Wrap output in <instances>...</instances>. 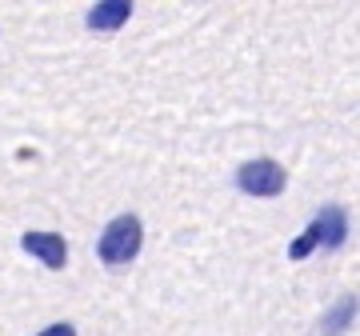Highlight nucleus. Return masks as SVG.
Here are the masks:
<instances>
[{
  "label": "nucleus",
  "mask_w": 360,
  "mask_h": 336,
  "mask_svg": "<svg viewBox=\"0 0 360 336\" xmlns=\"http://www.w3.org/2000/svg\"><path fill=\"white\" fill-rule=\"evenodd\" d=\"M40 336H77V328H72V324H52V328H44Z\"/></svg>",
  "instance_id": "nucleus-7"
},
{
  "label": "nucleus",
  "mask_w": 360,
  "mask_h": 336,
  "mask_svg": "<svg viewBox=\"0 0 360 336\" xmlns=\"http://www.w3.org/2000/svg\"><path fill=\"white\" fill-rule=\"evenodd\" d=\"M321 228H324V240H328V245H340V236H345V220L336 217V212H324Z\"/></svg>",
  "instance_id": "nucleus-6"
},
{
  "label": "nucleus",
  "mask_w": 360,
  "mask_h": 336,
  "mask_svg": "<svg viewBox=\"0 0 360 336\" xmlns=\"http://www.w3.org/2000/svg\"><path fill=\"white\" fill-rule=\"evenodd\" d=\"M136 252H141V220L116 217L101 236V260L104 264H129Z\"/></svg>",
  "instance_id": "nucleus-1"
},
{
  "label": "nucleus",
  "mask_w": 360,
  "mask_h": 336,
  "mask_svg": "<svg viewBox=\"0 0 360 336\" xmlns=\"http://www.w3.org/2000/svg\"><path fill=\"white\" fill-rule=\"evenodd\" d=\"M20 245H25L32 257H40V264H49V269H65L68 248H65V240H60L56 233H25Z\"/></svg>",
  "instance_id": "nucleus-3"
},
{
  "label": "nucleus",
  "mask_w": 360,
  "mask_h": 336,
  "mask_svg": "<svg viewBox=\"0 0 360 336\" xmlns=\"http://www.w3.org/2000/svg\"><path fill=\"white\" fill-rule=\"evenodd\" d=\"M129 13H132L129 0H108V4H96L89 13V25L92 28H120L129 20Z\"/></svg>",
  "instance_id": "nucleus-4"
},
{
  "label": "nucleus",
  "mask_w": 360,
  "mask_h": 336,
  "mask_svg": "<svg viewBox=\"0 0 360 336\" xmlns=\"http://www.w3.org/2000/svg\"><path fill=\"white\" fill-rule=\"evenodd\" d=\"M321 240H324V228H321V220H316V224H312L309 233H304V236H300V240L292 245V260H304V257L312 252V248L321 245Z\"/></svg>",
  "instance_id": "nucleus-5"
},
{
  "label": "nucleus",
  "mask_w": 360,
  "mask_h": 336,
  "mask_svg": "<svg viewBox=\"0 0 360 336\" xmlns=\"http://www.w3.org/2000/svg\"><path fill=\"white\" fill-rule=\"evenodd\" d=\"M240 188L252 196H276L284 188V168L276 160H252L240 168Z\"/></svg>",
  "instance_id": "nucleus-2"
}]
</instances>
